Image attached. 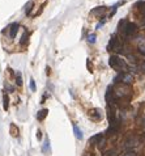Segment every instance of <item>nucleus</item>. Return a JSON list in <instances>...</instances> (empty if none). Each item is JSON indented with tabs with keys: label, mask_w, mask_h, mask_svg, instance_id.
I'll list each match as a JSON object with an SVG mask.
<instances>
[{
	"label": "nucleus",
	"mask_w": 145,
	"mask_h": 156,
	"mask_svg": "<svg viewBox=\"0 0 145 156\" xmlns=\"http://www.w3.org/2000/svg\"><path fill=\"white\" fill-rule=\"evenodd\" d=\"M17 30H19V25H17V24H11V25H9V37H11V38L16 37Z\"/></svg>",
	"instance_id": "9d476101"
},
{
	"label": "nucleus",
	"mask_w": 145,
	"mask_h": 156,
	"mask_svg": "<svg viewBox=\"0 0 145 156\" xmlns=\"http://www.w3.org/2000/svg\"><path fill=\"white\" fill-rule=\"evenodd\" d=\"M108 64L111 66V68H114L115 71L119 72H128L129 66L126 63V61H123L122 58L116 55H111L110 59H108Z\"/></svg>",
	"instance_id": "f03ea898"
},
{
	"label": "nucleus",
	"mask_w": 145,
	"mask_h": 156,
	"mask_svg": "<svg viewBox=\"0 0 145 156\" xmlns=\"http://www.w3.org/2000/svg\"><path fill=\"white\" fill-rule=\"evenodd\" d=\"M33 6H34V3H33L32 0H30L29 3L26 4V7H25V13L29 15V13H30V11H32V8H33Z\"/></svg>",
	"instance_id": "2eb2a0df"
},
{
	"label": "nucleus",
	"mask_w": 145,
	"mask_h": 156,
	"mask_svg": "<svg viewBox=\"0 0 145 156\" xmlns=\"http://www.w3.org/2000/svg\"><path fill=\"white\" fill-rule=\"evenodd\" d=\"M47 114H48L47 109H42V110H39V111H38V114H37L38 121H43V119L46 118V116H47Z\"/></svg>",
	"instance_id": "9b49d317"
},
{
	"label": "nucleus",
	"mask_w": 145,
	"mask_h": 156,
	"mask_svg": "<svg viewBox=\"0 0 145 156\" xmlns=\"http://www.w3.org/2000/svg\"><path fill=\"white\" fill-rule=\"evenodd\" d=\"M144 58H145V56H144Z\"/></svg>",
	"instance_id": "cd10ccee"
},
{
	"label": "nucleus",
	"mask_w": 145,
	"mask_h": 156,
	"mask_svg": "<svg viewBox=\"0 0 145 156\" xmlns=\"http://www.w3.org/2000/svg\"><path fill=\"white\" fill-rule=\"evenodd\" d=\"M139 143H140V139L137 136H129L128 139L124 142V147H126L127 150H132L133 147L139 146Z\"/></svg>",
	"instance_id": "0eeeda50"
},
{
	"label": "nucleus",
	"mask_w": 145,
	"mask_h": 156,
	"mask_svg": "<svg viewBox=\"0 0 145 156\" xmlns=\"http://www.w3.org/2000/svg\"><path fill=\"white\" fill-rule=\"evenodd\" d=\"M105 11H106V7H97L95 9H93L92 11V13L97 15V16H102V15L105 13Z\"/></svg>",
	"instance_id": "f8f14e48"
},
{
	"label": "nucleus",
	"mask_w": 145,
	"mask_h": 156,
	"mask_svg": "<svg viewBox=\"0 0 145 156\" xmlns=\"http://www.w3.org/2000/svg\"><path fill=\"white\" fill-rule=\"evenodd\" d=\"M11 134H12V136H19V129L16 127L14 123L11 125Z\"/></svg>",
	"instance_id": "4468645a"
},
{
	"label": "nucleus",
	"mask_w": 145,
	"mask_h": 156,
	"mask_svg": "<svg viewBox=\"0 0 145 156\" xmlns=\"http://www.w3.org/2000/svg\"><path fill=\"white\" fill-rule=\"evenodd\" d=\"M139 51L145 56V45H140L139 46Z\"/></svg>",
	"instance_id": "5701e85b"
},
{
	"label": "nucleus",
	"mask_w": 145,
	"mask_h": 156,
	"mask_svg": "<svg viewBox=\"0 0 145 156\" xmlns=\"http://www.w3.org/2000/svg\"><path fill=\"white\" fill-rule=\"evenodd\" d=\"M105 142H106V139H105V135L103 134H97V135H94V136H92L89 139V143H92V144H97L99 148L105 146Z\"/></svg>",
	"instance_id": "423d86ee"
},
{
	"label": "nucleus",
	"mask_w": 145,
	"mask_h": 156,
	"mask_svg": "<svg viewBox=\"0 0 145 156\" xmlns=\"http://www.w3.org/2000/svg\"><path fill=\"white\" fill-rule=\"evenodd\" d=\"M122 49H123V45H122V41L119 40L118 37H111L110 42H108V50L110 51H116V53H119V51H122Z\"/></svg>",
	"instance_id": "39448f33"
},
{
	"label": "nucleus",
	"mask_w": 145,
	"mask_h": 156,
	"mask_svg": "<svg viewBox=\"0 0 145 156\" xmlns=\"http://www.w3.org/2000/svg\"><path fill=\"white\" fill-rule=\"evenodd\" d=\"M95 40H97L95 34H89V36H88V41H89V43H94Z\"/></svg>",
	"instance_id": "6ab92c4d"
},
{
	"label": "nucleus",
	"mask_w": 145,
	"mask_h": 156,
	"mask_svg": "<svg viewBox=\"0 0 145 156\" xmlns=\"http://www.w3.org/2000/svg\"><path fill=\"white\" fill-rule=\"evenodd\" d=\"M137 70H140L141 72H145V62H142V63H140L139 66H137Z\"/></svg>",
	"instance_id": "412c9836"
},
{
	"label": "nucleus",
	"mask_w": 145,
	"mask_h": 156,
	"mask_svg": "<svg viewBox=\"0 0 145 156\" xmlns=\"http://www.w3.org/2000/svg\"><path fill=\"white\" fill-rule=\"evenodd\" d=\"M16 80H17V84H19V85H21V84H22L21 74H20V72H16Z\"/></svg>",
	"instance_id": "aec40b11"
},
{
	"label": "nucleus",
	"mask_w": 145,
	"mask_h": 156,
	"mask_svg": "<svg viewBox=\"0 0 145 156\" xmlns=\"http://www.w3.org/2000/svg\"><path fill=\"white\" fill-rule=\"evenodd\" d=\"M37 138H38V139H41V138H42V132H41V131L37 132Z\"/></svg>",
	"instance_id": "bb28decb"
},
{
	"label": "nucleus",
	"mask_w": 145,
	"mask_h": 156,
	"mask_svg": "<svg viewBox=\"0 0 145 156\" xmlns=\"http://www.w3.org/2000/svg\"><path fill=\"white\" fill-rule=\"evenodd\" d=\"M119 30L124 36V38H132L137 33V26L133 22H129L127 20H122L119 22Z\"/></svg>",
	"instance_id": "f257e3e1"
},
{
	"label": "nucleus",
	"mask_w": 145,
	"mask_h": 156,
	"mask_svg": "<svg viewBox=\"0 0 145 156\" xmlns=\"http://www.w3.org/2000/svg\"><path fill=\"white\" fill-rule=\"evenodd\" d=\"M115 83H119V84H126L129 85L133 83V75L129 74V72H119L118 75L114 79Z\"/></svg>",
	"instance_id": "20e7f679"
},
{
	"label": "nucleus",
	"mask_w": 145,
	"mask_h": 156,
	"mask_svg": "<svg viewBox=\"0 0 145 156\" xmlns=\"http://www.w3.org/2000/svg\"><path fill=\"white\" fill-rule=\"evenodd\" d=\"M26 41H28V32H24V34H22L20 43H21V45H25V43H26Z\"/></svg>",
	"instance_id": "dca6fc26"
},
{
	"label": "nucleus",
	"mask_w": 145,
	"mask_h": 156,
	"mask_svg": "<svg viewBox=\"0 0 145 156\" xmlns=\"http://www.w3.org/2000/svg\"><path fill=\"white\" fill-rule=\"evenodd\" d=\"M140 126L145 130V116H142L141 118H140Z\"/></svg>",
	"instance_id": "4be33fe9"
},
{
	"label": "nucleus",
	"mask_w": 145,
	"mask_h": 156,
	"mask_svg": "<svg viewBox=\"0 0 145 156\" xmlns=\"http://www.w3.org/2000/svg\"><path fill=\"white\" fill-rule=\"evenodd\" d=\"M119 131V122L118 123H113L108 126L107 131H106V136H111V135H115Z\"/></svg>",
	"instance_id": "1a4fd4ad"
},
{
	"label": "nucleus",
	"mask_w": 145,
	"mask_h": 156,
	"mask_svg": "<svg viewBox=\"0 0 145 156\" xmlns=\"http://www.w3.org/2000/svg\"><path fill=\"white\" fill-rule=\"evenodd\" d=\"M131 88L126 84H119L114 88V96H115L116 100H120V98H126L131 96Z\"/></svg>",
	"instance_id": "7ed1b4c3"
},
{
	"label": "nucleus",
	"mask_w": 145,
	"mask_h": 156,
	"mask_svg": "<svg viewBox=\"0 0 145 156\" xmlns=\"http://www.w3.org/2000/svg\"><path fill=\"white\" fill-rule=\"evenodd\" d=\"M30 89H32L33 92L35 91V83H34V80L33 79H30Z\"/></svg>",
	"instance_id": "393cba45"
},
{
	"label": "nucleus",
	"mask_w": 145,
	"mask_h": 156,
	"mask_svg": "<svg viewBox=\"0 0 145 156\" xmlns=\"http://www.w3.org/2000/svg\"><path fill=\"white\" fill-rule=\"evenodd\" d=\"M122 156H137V153L135 152V151H132V150H128L127 152H124Z\"/></svg>",
	"instance_id": "a211bd4d"
},
{
	"label": "nucleus",
	"mask_w": 145,
	"mask_h": 156,
	"mask_svg": "<svg viewBox=\"0 0 145 156\" xmlns=\"http://www.w3.org/2000/svg\"><path fill=\"white\" fill-rule=\"evenodd\" d=\"M103 156H118V152H116L115 150H110V151H107V152H105Z\"/></svg>",
	"instance_id": "f3484780"
},
{
	"label": "nucleus",
	"mask_w": 145,
	"mask_h": 156,
	"mask_svg": "<svg viewBox=\"0 0 145 156\" xmlns=\"http://www.w3.org/2000/svg\"><path fill=\"white\" fill-rule=\"evenodd\" d=\"M141 26H145V13H142L141 16Z\"/></svg>",
	"instance_id": "a878e982"
},
{
	"label": "nucleus",
	"mask_w": 145,
	"mask_h": 156,
	"mask_svg": "<svg viewBox=\"0 0 145 156\" xmlns=\"http://www.w3.org/2000/svg\"><path fill=\"white\" fill-rule=\"evenodd\" d=\"M73 131H75V135H76L77 139H82V132H81V130L79 129L77 125H73Z\"/></svg>",
	"instance_id": "ddd939ff"
},
{
	"label": "nucleus",
	"mask_w": 145,
	"mask_h": 156,
	"mask_svg": "<svg viewBox=\"0 0 145 156\" xmlns=\"http://www.w3.org/2000/svg\"><path fill=\"white\" fill-rule=\"evenodd\" d=\"M7 109H8V97L4 95V110H7Z\"/></svg>",
	"instance_id": "b1692460"
},
{
	"label": "nucleus",
	"mask_w": 145,
	"mask_h": 156,
	"mask_svg": "<svg viewBox=\"0 0 145 156\" xmlns=\"http://www.w3.org/2000/svg\"><path fill=\"white\" fill-rule=\"evenodd\" d=\"M89 117L92 119H94V121H101L103 117L102 110H101V109H92V110L89 111Z\"/></svg>",
	"instance_id": "6e6552de"
}]
</instances>
